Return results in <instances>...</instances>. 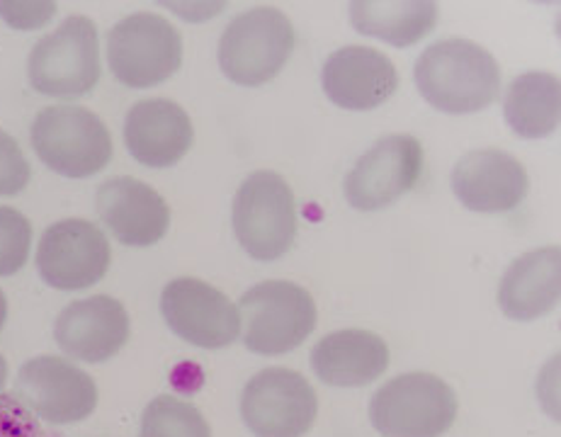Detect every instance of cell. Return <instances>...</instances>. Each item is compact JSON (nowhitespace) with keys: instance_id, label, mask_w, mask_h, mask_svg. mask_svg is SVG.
Segmentation results:
<instances>
[{"instance_id":"obj_1","label":"cell","mask_w":561,"mask_h":437,"mask_svg":"<svg viewBox=\"0 0 561 437\" xmlns=\"http://www.w3.org/2000/svg\"><path fill=\"white\" fill-rule=\"evenodd\" d=\"M413 81L437 112L474 115L499 97L501 69L481 44L455 37L431 44L419 56Z\"/></svg>"},{"instance_id":"obj_2","label":"cell","mask_w":561,"mask_h":437,"mask_svg":"<svg viewBox=\"0 0 561 437\" xmlns=\"http://www.w3.org/2000/svg\"><path fill=\"white\" fill-rule=\"evenodd\" d=\"M295 49V27L283 10L257 5L236 15L219 39V69L231 83L257 88L285 69Z\"/></svg>"},{"instance_id":"obj_3","label":"cell","mask_w":561,"mask_h":437,"mask_svg":"<svg viewBox=\"0 0 561 437\" xmlns=\"http://www.w3.org/2000/svg\"><path fill=\"white\" fill-rule=\"evenodd\" d=\"M30 139L37 159L71 181L100 173L112 159V137L105 122L78 105H51L37 112Z\"/></svg>"},{"instance_id":"obj_4","label":"cell","mask_w":561,"mask_h":437,"mask_svg":"<svg viewBox=\"0 0 561 437\" xmlns=\"http://www.w3.org/2000/svg\"><path fill=\"white\" fill-rule=\"evenodd\" d=\"M231 223L241 249L253 261L273 263L283 257L297 239L295 195L285 177L273 171L245 177L233 197Z\"/></svg>"},{"instance_id":"obj_5","label":"cell","mask_w":561,"mask_h":437,"mask_svg":"<svg viewBox=\"0 0 561 437\" xmlns=\"http://www.w3.org/2000/svg\"><path fill=\"white\" fill-rule=\"evenodd\" d=\"M243 343L255 355H285L317 329V301L305 287L271 279L251 287L239 301Z\"/></svg>"},{"instance_id":"obj_6","label":"cell","mask_w":561,"mask_h":437,"mask_svg":"<svg viewBox=\"0 0 561 437\" xmlns=\"http://www.w3.org/2000/svg\"><path fill=\"white\" fill-rule=\"evenodd\" d=\"M457 418V396L428 372L399 375L369 401V423L381 437H440Z\"/></svg>"},{"instance_id":"obj_7","label":"cell","mask_w":561,"mask_h":437,"mask_svg":"<svg viewBox=\"0 0 561 437\" xmlns=\"http://www.w3.org/2000/svg\"><path fill=\"white\" fill-rule=\"evenodd\" d=\"M30 83L49 97H83L100 81V39L91 18L71 15L42 37L27 61Z\"/></svg>"},{"instance_id":"obj_8","label":"cell","mask_w":561,"mask_h":437,"mask_svg":"<svg viewBox=\"0 0 561 437\" xmlns=\"http://www.w3.org/2000/svg\"><path fill=\"white\" fill-rule=\"evenodd\" d=\"M107 64L122 85L153 88L173 78L183 64V37L156 13H134L107 35Z\"/></svg>"},{"instance_id":"obj_9","label":"cell","mask_w":561,"mask_h":437,"mask_svg":"<svg viewBox=\"0 0 561 437\" xmlns=\"http://www.w3.org/2000/svg\"><path fill=\"white\" fill-rule=\"evenodd\" d=\"M317 411V391L305 375L287 367L257 372L241 396V418L255 437H305Z\"/></svg>"},{"instance_id":"obj_10","label":"cell","mask_w":561,"mask_h":437,"mask_svg":"<svg viewBox=\"0 0 561 437\" xmlns=\"http://www.w3.org/2000/svg\"><path fill=\"white\" fill-rule=\"evenodd\" d=\"M423 173V146L411 134L381 137L345 175L343 195L357 211H379L416 187Z\"/></svg>"},{"instance_id":"obj_11","label":"cell","mask_w":561,"mask_h":437,"mask_svg":"<svg viewBox=\"0 0 561 437\" xmlns=\"http://www.w3.org/2000/svg\"><path fill=\"white\" fill-rule=\"evenodd\" d=\"M110 261L107 237L88 219L56 221L39 239L37 273L51 289L78 291L93 287L105 277Z\"/></svg>"},{"instance_id":"obj_12","label":"cell","mask_w":561,"mask_h":437,"mask_svg":"<svg viewBox=\"0 0 561 437\" xmlns=\"http://www.w3.org/2000/svg\"><path fill=\"white\" fill-rule=\"evenodd\" d=\"M15 396L37 418L54 425L81 423L98 406V387L93 377L56 355L32 357L20 367Z\"/></svg>"},{"instance_id":"obj_13","label":"cell","mask_w":561,"mask_h":437,"mask_svg":"<svg viewBox=\"0 0 561 437\" xmlns=\"http://www.w3.org/2000/svg\"><path fill=\"white\" fill-rule=\"evenodd\" d=\"M161 313L178 338L205 350L229 347L241 333V317L233 301L195 277H178L163 287Z\"/></svg>"},{"instance_id":"obj_14","label":"cell","mask_w":561,"mask_h":437,"mask_svg":"<svg viewBox=\"0 0 561 437\" xmlns=\"http://www.w3.org/2000/svg\"><path fill=\"white\" fill-rule=\"evenodd\" d=\"M54 338L78 363H107L129 341V313L107 295L78 299L56 317Z\"/></svg>"},{"instance_id":"obj_15","label":"cell","mask_w":561,"mask_h":437,"mask_svg":"<svg viewBox=\"0 0 561 437\" xmlns=\"http://www.w3.org/2000/svg\"><path fill=\"white\" fill-rule=\"evenodd\" d=\"M95 209L100 221L122 245L149 249L159 243L171 227V207L137 177H110L95 193Z\"/></svg>"},{"instance_id":"obj_16","label":"cell","mask_w":561,"mask_h":437,"mask_svg":"<svg viewBox=\"0 0 561 437\" xmlns=\"http://www.w3.org/2000/svg\"><path fill=\"white\" fill-rule=\"evenodd\" d=\"M450 185L455 197L479 215L513 211L530 189L525 165L501 149H474L465 153L455 165Z\"/></svg>"},{"instance_id":"obj_17","label":"cell","mask_w":561,"mask_h":437,"mask_svg":"<svg viewBox=\"0 0 561 437\" xmlns=\"http://www.w3.org/2000/svg\"><path fill=\"white\" fill-rule=\"evenodd\" d=\"M321 85L335 107L367 112L394 95L399 73L387 54L353 44L329 56L321 71Z\"/></svg>"},{"instance_id":"obj_18","label":"cell","mask_w":561,"mask_h":437,"mask_svg":"<svg viewBox=\"0 0 561 437\" xmlns=\"http://www.w3.org/2000/svg\"><path fill=\"white\" fill-rule=\"evenodd\" d=\"M195 127L187 112L165 97L141 100L125 119V143L131 159L146 168H171L190 151Z\"/></svg>"},{"instance_id":"obj_19","label":"cell","mask_w":561,"mask_h":437,"mask_svg":"<svg viewBox=\"0 0 561 437\" xmlns=\"http://www.w3.org/2000/svg\"><path fill=\"white\" fill-rule=\"evenodd\" d=\"M311 367L323 384L367 387L387 372L389 347L377 333L345 329L323 335L311 350Z\"/></svg>"},{"instance_id":"obj_20","label":"cell","mask_w":561,"mask_h":437,"mask_svg":"<svg viewBox=\"0 0 561 437\" xmlns=\"http://www.w3.org/2000/svg\"><path fill=\"white\" fill-rule=\"evenodd\" d=\"M561 291V251L545 245L513 261L499 285V307L513 321H535L552 311Z\"/></svg>"},{"instance_id":"obj_21","label":"cell","mask_w":561,"mask_h":437,"mask_svg":"<svg viewBox=\"0 0 561 437\" xmlns=\"http://www.w3.org/2000/svg\"><path fill=\"white\" fill-rule=\"evenodd\" d=\"M353 27L403 49L428 37L437 22V5L428 0H355L347 5Z\"/></svg>"},{"instance_id":"obj_22","label":"cell","mask_w":561,"mask_h":437,"mask_svg":"<svg viewBox=\"0 0 561 437\" xmlns=\"http://www.w3.org/2000/svg\"><path fill=\"white\" fill-rule=\"evenodd\" d=\"M561 85L554 73L530 71L515 78L503 100V117L515 137L545 139L559 127Z\"/></svg>"},{"instance_id":"obj_23","label":"cell","mask_w":561,"mask_h":437,"mask_svg":"<svg viewBox=\"0 0 561 437\" xmlns=\"http://www.w3.org/2000/svg\"><path fill=\"white\" fill-rule=\"evenodd\" d=\"M139 437H211V430L193 403L159 396L141 413Z\"/></svg>"},{"instance_id":"obj_24","label":"cell","mask_w":561,"mask_h":437,"mask_svg":"<svg viewBox=\"0 0 561 437\" xmlns=\"http://www.w3.org/2000/svg\"><path fill=\"white\" fill-rule=\"evenodd\" d=\"M32 245V223L13 207H0V277L18 275L25 267Z\"/></svg>"},{"instance_id":"obj_25","label":"cell","mask_w":561,"mask_h":437,"mask_svg":"<svg viewBox=\"0 0 561 437\" xmlns=\"http://www.w3.org/2000/svg\"><path fill=\"white\" fill-rule=\"evenodd\" d=\"M30 183V163L20 143L0 129V197H15Z\"/></svg>"},{"instance_id":"obj_26","label":"cell","mask_w":561,"mask_h":437,"mask_svg":"<svg viewBox=\"0 0 561 437\" xmlns=\"http://www.w3.org/2000/svg\"><path fill=\"white\" fill-rule=\"evenodd\" d=\"M0 437H54L15 394L0 391Z\"/></svg>"},{"instance_id":"obj_27","label":"cell","mask_w":561,"mask_h":437,"mask_svg":"<svg viewBox=\"0 0 561 437\" xmlns=\"http://www.w3.org/2000/svg\"><path fill=\"white\" fill-rule=\"evenodd\" d=\"M56 3H0V18L15 30H37L54 18Z\"/></svg>"},{"instance_id":"obj_28","label":"cell","mask_w":561,"mask_h":437,"mask_svg":"<svg viewBox=\"0 0 561 437\" xmlns=\"http://www.w3.org/2000/svg\"><path fill=\"white\" fill-rule=\"evenodd\" d=\"M5 319H8V299L3 295V289H0V331L5 326Z\"/></svg>"},{"instance_id":"obj_29","label":"cell","mask_w":561,"mask_h":437,"mask_svg":"<svg viewBox=\"0 0 561 437\" xmlns=\"http://www.w3.org/2000/svg\"><path fill=\"white\" fill-rule=\"evenodd\" d=\"M5 382H8V363H5V357L0 355V391H3Z\"/></svg>"}]
</instances>
